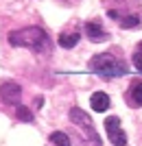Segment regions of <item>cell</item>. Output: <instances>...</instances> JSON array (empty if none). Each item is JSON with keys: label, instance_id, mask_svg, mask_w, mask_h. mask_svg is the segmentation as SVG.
<instances>
[{"label": "cell", "instance_id": "obj_1", "mask_svg": "<svg viewBox=\"0 0 142 146\" xmlns=\"http://www.w3.org/2000/svg\"><path fill=\"white\" fill-rule=\"evenodd\" d=\"M9 44L22 46V48H33V50H48L50 48L48 35L39 26H31V29H22V31L9 33Z\"/></svg>", "mask_w": 142, "mask_h": 146}, {"label": "cell", "instance_id": "obj_2", "mask_svg": "<svg viewBox=\"0 0 142 146\" xmlns=\"http://www.w3.org/2000/svg\"><path fill=\"white\" fill-rule=\"evenodd\" d=\"M90 70L101 74V76H107V79L127 74V66H125L120 59H116L114 55H109V52H101V55L94 57V59L90 61Z\"/></svg>", "mask_w": 142, "mask_h": 146}, {"label": "cell", "instance_id": "obj_3", "mask_svg": "<svg viewBox=\"0 0 142 146\" xmlns=\"http://www.w3.org/2000/svg\"><path fill=\"white\" fill-rule=\"evenodd\" d=\"M105 131H107L109 142L114 146H125L127 144V133H125L123 127H120V118L118 116H109L105 120Z\"/></svg>", "mask_w": 142, "mask_h": 146}, {"label": "cell", "instance_id": "obj_4", "mask_svg": "<svg viewBox=\"0 0 142 146\" xmlns=\"http://www.w3.org/2000/svg\"><path fill=\"white\" fill-rule=\"evenodd\" d=\"M20 85L18 83H13V81H9V83H5V85L0 87V98L5 100V103H11V105H15L18 107L20 105Z\"/></svg>", "mask_w": 142, "mask_h": 146}, {"label": "cell", "instance_id": "obj_5", "mask_svg": "<svg viewBox=\"0 0 142 146\" xmlns=\"http://www.w3.org/2000/svg\"><path fill=\"white\" fill-rule=\"evenodd\" d=\"M83 31H85V35H87V39H90V42H105L107 37H109V35L105 33V29H103L99 22H85Z\"/></svg>", "mask_w": 142, "mask_h": 146}, {"label": "cell", "instance_id": "obj_6", "mask_svg": "<svg viewBox=\"0 0 142 146\" xmlns=\"http://www.w3.org/2000/svg\"><path fill=\"white\" fill-rule=\"evenodd\" d=\"M70 120H72L77 127H85L87 131L94 135V124H92L90 116H87L83 109H79V107H72V109H70Z\"/></svg>", "mask_w": 142, "mask_h": 146}, {"label": "cell", "instance_id": "obj_7", "mask_svg": "<svg viewBox=\"0 0 142 146\" xmlns=\"http://www.w3.org/2000/svg\"><path fill=\"white\" fill-rule=\"evenodd\" d=\"M90 103H92V109L99 111V113L109 109V96H107L105 92H94L92 98H90Z\"/></svg>", "mask_w": 142, "mask_h": 146}, {"label": "cell", "instance_id": "obj_8", "mask_svg": "<svg viewBox=\"0 0 142 146\" xmlns=\"http://www.w3.org/2000/svg\"><path fill=\"white\" fill-rule=\"evenodd\" d=\"M129 98H131V105H140L142 107V81H133L131 83Z\"/></svg>", "mask_w": 142, "mask_h": 146}, {"label": "cell", "instance_id": "obj_9", "mask_svg": "<svg viewBox=\"0 0 142 146\" xmlns=\"http://www.w3.org/2000/svg\"><path fill=\"white\" fill-rule=\"evenodd\" d=\"M79 42V33H61L59 35V46L63 48H74Z\"/></svg>", "mask_w": 142, "mask_h": 146}, {"label": "cell", "instance_id": "obj_10", "mask_svg": "<svg viewBox=\"0 0 142 146\" xmlns=\"http://www.w3.org/2000/svg\"><path fill=\"white\" fill-rule=\"evenodd\" d=\"M50 144L53 146H70V137L63 131H55V133L50 135Z\"/></svg>", "mask_w": 142, "mask_h": 146}, {"label": "cell", "instance_id": "obj_11", "mask_svg": "<svg viewBox=\"0 0 142 146\" xmlns=\"http://www.w3.org/2000/svg\"><path fill=\"white\" fill-rule=\"evenodd\" d=\"M15 116H18L22 122H33V113L29 111V107H24V105H18V107H15Z\"/></svg>", "mask_w": 142, "mask_h": 146}, {"label": "cell", "instance_id": "obj_12", "mask_svg": "<svg viewBox=\"0 0 142 146\" xmlns=\"http://www.w3.org/2000/svg\"><path fill=\"white\" fill-rule=\"evenodd\" d=\"M140 24V18L138 15H127V18H120V26L123 29H136Z\"/></svg>", "mask_w": 142, "mask_h": 146}, {"label": "cell", "instance_id": "obj_13", "mask_svg": "<svg viewBox=\"0 0 142 146\" xmlns=\"http://www.w3.org/2000/svg\"><path fill=\"white\" fill-rule=\"evenodd\" d=\"M133 66H136V70L142 72V50H136V55H133Z\"/></svg>", "mask_w": 142, "mask_h": 146}, {"label": "cell", "instance_id": "obj_14", "mask_svg": "<svg viewBox=\"0 0 142 146\" xmlns=\"http://www.w3.org/2000/svg\"><path fill=\"white\" fill-rule=\"evenodd\" d=\"M138 50H142V42H140V44H138Z\"/></svg>", "mask_w": 142, "mask_h": 146}]
</instances>
